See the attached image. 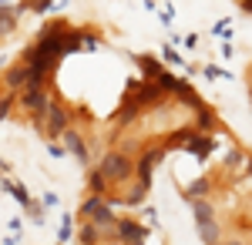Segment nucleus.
<instances>
[{
    "label": "nucleus",
    "mask_w": 252,
    "mask_h": 245,
    "mask_svg": "<svg viewBox=\"0 0 252 245\" xmlns=\"http://www.w3.org/2000/svg\"><path fill=\"white\" fill-rule=\"evenodd\" d=\"M115 239H118V242H125V245H138L141 239H145V228L138 225V222H131V218H118Z\"/></svg>",
    "instance_id": "4"
},
{
    "label": "nucleus",
    "mask_w": 252,
    "mask_h": 245,
    "mask_svg": "<svg viewBox=\"0 0 252 245\" xmlns=\"http://www.w3.org/2000/svg\"><path fill=\"white\" fill-rule=\"evenodd\" d=\"M97 175L104 178V182H128L131 178V171H135V161L128 158V154H104L101 158V165H97Z\"/></svg>",
    "instance_id": "2"
},
{
    "label": "nucleus",
    "mask_w": 252,
    "mask_h": 245,
    "mask_svg": "<svg viewBox=\"0 0 252 245\" xmlns=\"http://www.w3.org/2000/svg\"><path fill=\"white\" fill-rule=\"evenodd\" d=\"M78 242L81 245H101V242H104V235H101V228H97V225L84 222V225L78 228Z\"/></svg>",
    "instance_id": "7"
},
{
    "label": "nucleus",
    "mask_w": 252,
    "mask_h": 245,
    "mask_svg": "<svg viewBox=\"0 0 252 245\" xmlns=\"http://www.w3.org/2000/svg\"><path fill=\"white\" fill-rule=\"evenodd\" d=\"M61 138H64V148L71 151L81 165H88V145H84V138H81L74 128H64V131H61Z\"/></svg>",
    "instance_id": "6"
},
{
    "label": "nucleus",
    "mask_w": 252,
    "mask_h": 245,
    "mask_svg": "<svg viewBox=\"0 0 252 245\" xmlns=\"http://www.w3.org/2000/svg\"><path fill=\"white\" fill-rule=\"evenodd\" d=\"M198 235H202V239H205L209 245L219 242V225H215L212 218H209V222H198Z\"/></svg>",
    "instance_id": "10"
},
{
    "label": "nucleus",
    "mask_w": 252,
    "mask_h": 245,
    "mask_svg": "<svg viewBox=\"0 0 252 245\" xmlns=\"http://www.w3.org/2000/svg\"><path fill=\"white\" fill-rule=\"evenodd\" d=\"M101 205H104V198H101V195H91V198H88V202H84V205L78 208V215L84 218V222H88V218H91V215H94V212H97Z\"/></svg>",
    "instance_id": "9"
},
{
    "label": "nucleus",
    "mask_w": 252,
    "mask_h": 245,
    "mask_svg": "<svg viewBox=\"0 0 252 245\" xmlns=\"http://www.w3.org/2000/svg\"><path fill=\"white\" fill-rule=\"evenodd\" d=\"M205 195V182H195L192 188H185V198H202Z\"/></svg>",
    "instance_id": "12"
},
{
    "label": "nucleus",
    "mask_w": 252,
    "mask_h": 245,
    "mask_svg": "<svg viewBox=\"0 0 252 245\" xmlns=\"http://www.w3.org/2000/svg\"><path fill=\"white\" fill-rule=\"evenodd\" d=\"M14 104H17V94H14V91H3V94H0V118H7Z\"/></svg>",
    "instance_id": "11"
},
{
    "label": "nucleus",
    "mask_w": 252,
    "mask_h": 245,
    "mask_svg": "<svg viewBox=\"0 0 252 245\" xmlns=\"http://www.w3.org/2000/svg\"><path fill=\"white\" fill-rule=\"evenodd\" d=\"M31 121H34V128H37L44 138H61V131L71 124L67 111H64L61 104H54V101H47V108L40 114H31Z\"/></svg>",
    "instance_id": "1"
},
{
    "label": "nucleus",
    "mask_w": 252,
    "mask_h": 245,
    "mask_svg": "<svg viewBox=\"0 0 252 245\" xmlns=\"http://www.w3.org/2000/svg\"><path fill=\"white\" fill-rule=\"evenodd\" d=\"M17 7H7V3H3V7H0V37H3V34H10V31H14V27H17Z\"/></svg>",
    "instance_id": "8"
},
{
    "label": "nucleus",
    "mask_w": 252,
    "mask_h": 245,
    "mask_svg": "<svg viewBox=\"0 0 252 245\" xmlns=\"http://www.w3.org/2000/svg\"><path fill=\"white\" fill-rule=\"evenodd\" d=\"M47 101H51V97H47V91H44V84H40V88H20L17 91V104L27 114H40L44 108H47Z\"/></svg>",
    "instance_id": "3"
},
{
    "label": "nucleus",
    "mask_w": 252,
    "mask_h": 245,
    "mask_svg": "<svg viewBox=\"0 0 252 245\" xmlns=\"http://www.w3.org/2000/svg\"><path fill=\"white\" fill-rule=\"evenodd\" d=\"M91 191H94V195H101V191H104V178H101L97 171H91Z\"/></svg>",
    "instance_id": "13"
},
{
    "label": "nucleus",
    "mask_w": 252,
    "mask_h": 245,
    "mask_svg": "<svg viewBox=\"0 0 252 245\" xmlns=\"http://www.w3.org/2000/svg\"><path fill=\"white\" fill-rule=\"evenodd\" d=\"M155 161H161V151H155V148H148L135 161V171H131V175H138V182H141V185H148V182H152V168H155Z\"/></svg>",
    "instance_id": "5"
}]
</instances>
